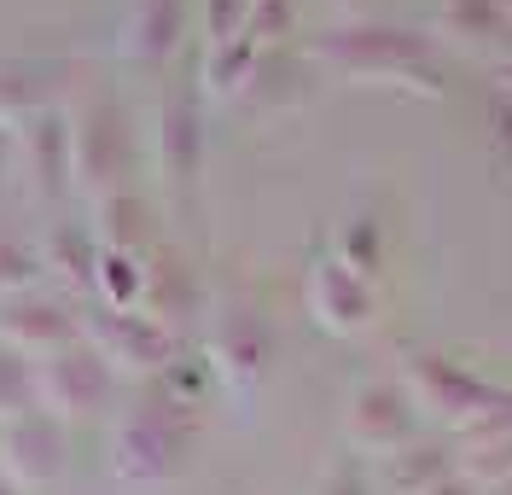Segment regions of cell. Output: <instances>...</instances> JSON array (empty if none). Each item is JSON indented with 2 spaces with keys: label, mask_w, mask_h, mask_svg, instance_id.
I'll return each mask as SVG.
<instances>
[{
  "label": "cell",
  "mask_w": 512,
  "mask_h": 495,
  "mask_svg": "<svg viewBox=\"0 0 512 495\" xmlns=\"http://www.w3.org/2000/svg\"><path fill=\"white\" fill-rule=\"evenodd\" d=\"M320 53L332 65L355 70V76H396V82H414V88H443V70L431 59V41L414 30H326L320 35Z\"/></svg>",
  "instance_id": "cell-1"
},
{
  "label": "cell",
  "mask_w": 512,
  "mask_h": 495,
  "mask_svg": "<svg viewBox=\"0 0 512 495\" xmlns=\"http://www.w3.org/2000/svg\"><path fill=\"white\" fill-rule=\"evenodd\" d=\"M181 402H152V408H140L134 420L123 426L117 437V472L123 478H169L181 455H187V414H175Z\"/></svg>",
  "instance_id": "cell-2"
},
{
  "label": "cell",
  "mask_w": 512,
  "mask_h": 495,
  "mask_svg": "<svg viewBox=\"0 0 512 495\" xmlns=\"http://www.w3.org/2000/svg\"><path fill=\"white\" fill-rule=\"evenodd\" d=\"M35 396L47 402V414H99L111 396V362L99 350L70 344L53 362L35 367Z\"/></svg>",
  "instance_id": "cell-3"
},
{
  "label": "cell",
  "mask_w": 512,
  "mask_h": 495,
  "mask_svg": "<svg viewBox=\"0 0 512 495\" xmlns=\"http://www.w3.org/2000/svg\"><path fill=\"white\" fill-rule=\"evenodd\" d=\"M0 466L18 490L30 484H53L64 472V420L47 414V408H30L18 414L12 426L0 431Z\"/></svg>",
  "instance_id": "cell-4"
},
{
  "label": "cell",
  "mask_w": 512,
  "mask_h": 495,
  "mask_svg": "<svg viewBox=\"0 0 512 495\" xmlns=\"http://www.w3.org/2000/svg\"><path fill=\"white\" fill-rule=\"evenodd\" d=\"M94 350L105 362L128 367H163L175 356V332L158 315H128V309H99L94 315Z\"/></svg>",
  "instance_id": "cell-5"
},
{
  "label": "cell",
  "mask_w": 512,
  "mask_h": 495,
  "mask_svg": "<svg viewBox=\"0 0 512 495\" xmlns=\"http://www.w3.org/2000/svg\"><path fill=\"white\" fill-rule=\"evenodd\" d=\"M408 373L419 379V391L431 396V408H443L454 420H489V414L507 402V391H495V385H483L472 373H460V367L443 362V356H414Z\"/></svg>",
  "instance_id": "cell-6"
},
{
  "label": "cell",
  "mask_w": 512,
  "mask_h": 495,
  "mask_svg": "<svg viewBox=\"0 0 512 495\" xmlns=\"http://www.w3.org/2000/svg\"><path fill=\"white\" fill-rule=\"evenodd\" d=\"M0 332L12 350H70L76 344V315L53 297H12L0 309Z\"/></svg>",
  "instance_id": "cell-7"
},
{
  "label": "cell",
  "mask_w": 512,
  "mask_h": 495,
  "mask_svg": "<svg viewBox=\"0 0 512 495\" xmlns=\"http://www.w3.org/2000/svg\"><path fill=\"white\" fill-rule=\"evenodd\" d=\"M70 158H76V169L88 181H111L128 164V129H123V111L111 99H99L94 111L82 117V129H70Z\"/></svg>",
  "instance_id": "cell-8"
},
{
  "label": "cell",
  "mask_w": 512,
  "mask_h": 495,
  "mask_svg": "<svg viewBox=\"0 0 512 495\" xmlns=\"http://www.w3.org/2000/svg\"><path fill=\"white\" fill-rule=\"evenodd\" d=\"M204 164V117H198V99L187 88H169L163 99V169H169V181H181L187 187L192 175Z\"/></svg>",
  "instance_id": "cell-9"
},
{
  "label": "cell",
  "mask_w": 512,
  "mask_h": 495,
  "mask_svg": "<svg viewBox=\"0 0 512 495\" xmlns=\"http://www.w3.org/2000/svg\"><path fill=\"white\" fill-rule=\"evenodd\" d=\"M315 309L332 327H361V321L373 315V286H367V274L350 268V263L315 268Z\"/></svg>",
  "instance_id": "cell-10"
},
{
  "label": "cell",
  "mask_w": 512,
  "mask_h": 495,
  "mask_svg": "<svg viewBox=\"0 0 512 495\" xmlns=\"http://www.w3.org/2000/svg\"><path fill=\"white\" fill-rule=\"evenodd\" d=\"M414 431V408H408V396L396 391V385H367V391L355 396V437L361 443H402Z\"/></svg>",
  "instance_id": "cell-11"
},
{
  "label": "cell",
  "mask_w": 512,
  "mask_h": 495,
  "mask_svg": "<svg viewBox=\"0 0 512 495\" xmlns=\"http://www.w3.org/2000/svg\"><path fill=\"white\" fill-rule=\"evenodd\" d=\"M175 35H181V0H140L134 18H128V35H123V53L158 65L175 53Z\"/></svg>",
  "instance_id": "cell-12"
},
{
  "label": "cell",
  "mask_w": 512,
  "mask_h": 495,
  "mask_svg": "<svg viewBox=\"0 0 512 495\" xmlns=\"http://www.w3.org/2000/svg\"><path fill=\"white\" fill-rule=\"evenodd\" d=\"M35 152H41V193H64V169L76 164V158H70V129H64V117L41 111L30 123V158Z\"/></svg>",
  "instance_id": "cell-13"
},
{
  "label": "cell",
  "mask_w": 512,
  "mask_h": 495,
  "mask_svg": "<svg viewBox=\"0 0 512 495\" xmlns=\"http://www.w3.org/2000/svg\"><path fill=\"white\" fill-rule=\"evenodd\" d=\"M507 6L501 0H443V30L454 35H478V41H495L507 30Z\"/></svg>",
  "instance_id": "cell-14"
},
{
  "label": "cell",
  "mask_w": 512,
  "mask_h": 495,
  "mask_svg": "<svg viewBox=\"0 0 512 495\" xmlns=\"http://www.w3.org/2000/svg\"><path fill=\"white\" fill-rule=\"evenodd\" d=\"M35 408V367L24 362V350L0 344V420H18Z\"/></svg>",
  "instance_id": "cell-15"
},
{
  "label": "cell",
  "mask_w": 512,
  "mask_h": 495,
  "mask_svg": "<svg viewBox=\"0 0 512 495\" xmlns=\"http://www.w3.org/2000/svg\"><path fill=\"white\" fill-rule=\"evenodd\" d=\"M99 286H105V297H111V309H128L134 297L146 292V274H140V263H134V251H99Z\"/></svg>",
  "instance_id": "cell-16"
},
{
  "label": "cell",
  "mask_w": 512,
  "mask_h": 495,
  "mask_svg": "<svg viewBox=\"0 0 512 495\" xmlns=\"http://www.w3.org/2000/svg\"><path fill=\"white\" fill-rule=\"evenodd\" d=\"M216 350L227 356L233 373H245V379H251V373H262V362H268V332L256 327V321H233V327L222 332V344H216Z\"/></svg>",
  "instance_id": "cell-17"
},
{
  "label": "cell",
  "mask_w": 512,
  "mask_h": 495,
  "mask_svg": "<svg viewBox=\"0 0 512 495\" xmlns=\"http://www.w3.org/2000/svg\"><path fill=\"white\" fill-rule=\"evenodd\" d=\"M35 274H41L35 245H24V239H6V233H0V292H18V297H24V286H30Z\"/></svg>",
  "instance_id": "cell-18"
},
{
  "label": "cell",
  "mask_w": 512,
  "mask_h": 495,
  "mask_svg": "<svg viewBox=\"0 0 512 495\" xmlns=\"http://www.w3.org/2000/svg\"><path fill=\"white\" fill-rule=\"evenodd\" d=\"M251 59H256V41H245V35H239V41H222L216 59H210V82H216V88H239V82L251 76Z\"/></svg>",
  "instance_id": "cell-19"
},
{
  "label": "cell",
  "mask_w": 512,
  "mask_h": 495,
  "mask_svg": "<svg viewBox=\"0 0 512 495\" xmlns=\"http://www.w3.org/2000/svg\"><path fill=\"white\" fill-rule=\"evenodd\" d=\"M443 478H448V455L443 449H414V461H396V484H402V490H419V484L437 490Z\"/></svg>",
  "instance_id": "cell-20"
},
{
  "label": "cell",
  "mask_w": 512,
  "mask_h": 495,
  "mask_svg": "<svg viewBox=\"0 0 512 495\" xmlns=\"http://www.w3.org/2000/svg\"><path fill=\"white\" fill-rule=\"evenodd\" d=\"M245 18H251V0H204V24L216 35V47H222V41H239Z\"/></svg>",
  "instance_id": "cell-21"
},
{
  "label": "cell",
  "mask_w": 512,
  "mask_h": 495,
  "mask_svg": "<svg viewBox=\"0 0 512 495\" xmlns=\"http://www.w3.org/2000/svg\"><path fill=\"white\" fill-rule=\"evenodd\" d=\"M291 24V0H251V18H245V41H274Z\"/></svg>",
  "instance_id": "cell-22"
},
{
  "label": "cell",
  "mask_w": 512,
  "mask_h": 495,
  "mask_svg": "<svg viewBox=\"0 0 512 495\" xmlns=\"http://www.w3.org/2000/svg\"><path fill=\"white\" fill-rule=\"evenodd\" d=\"M326 495H367V478H361V466L344 461L332 478H326Z\"/></svg>",
  "instance_id": "cell-23"
},
{
  "label": "cell",
  "mask_w": 512,
  "mask_h": 495,
  "mask_svg": "<svg viewBox=\"0 0 512 495\" xmlns=\"http://www.w3.org/2000/svg\"><path fill=\"white\" fill-rule=\"evenodd\" d=\"M425 495H472V484H454V478H443L437 490H425Z\"/></svg>",
  "instance_id": "cell-24"
},
{
  "label": "cell",
  "mask_w": 512,
  "mask_h": 495,
  "mask_svg": "<svg viewBox=\"0 0 512 495\" xmlns=\"http://www.w3.org/2000/svg\"><path fill=\"white\" fill-rule=\"evenodd\" d=\"M0 169H6V134H0Z\"/></svg>",
  "instance_id": "cell-25"
},
{
  "label": "cell",
  "mask_w": 512,
  "mask_h": 495,
  "mask_svg": "<svg viewBox=\"0 0 512 495\" xmlns=\"http://www.w3.org/2000/svg\"><path fill=\"white\" fill-rule=\"evenodd\" d=\"M0 495H18V484H0Z\"/></svg>",
  "instance_id": "cell-26"
},
{
  "label": "cell",
  "mask_w": 512,
  "mask_h": 495,
  "mask_svg": "<svg viewBox=\"0 0 512 495\" xmlns=\"http://www.w3.org/2000/svg\"><path fill=\"white\" fill-rule=\"evenodd\" d=\"M501 6H507V18H512V0H501Z\"/></svg>",
  "instance_id": "cell-27"
}]
</instances>
